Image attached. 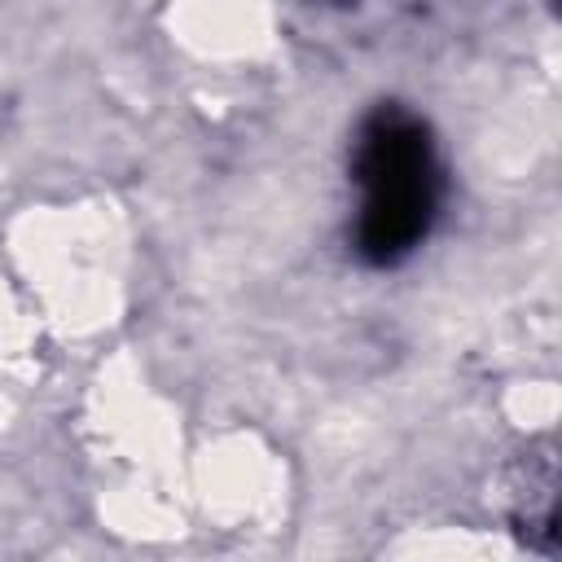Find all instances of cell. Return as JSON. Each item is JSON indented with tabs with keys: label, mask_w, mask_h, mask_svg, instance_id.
<instances>
[{
	"label": "cell",
	"mask_w": 562,
	"mask_h": 562,
	"mask_svg": "<svg viewBox=\"0 0 562 562\" xmlns=\"http://www.w3.org/2000/svg\"><path fill=\"white\" fill-rule=\"evenodd\" d=\"M356 176L364 184V215L356 228L360 255L369 263H395L417 246L435 211V162L426 127L413 114L382 105L364 123Z\"/></svg>",
	"instance_id": "6da1fadb"
}]
</instances>
